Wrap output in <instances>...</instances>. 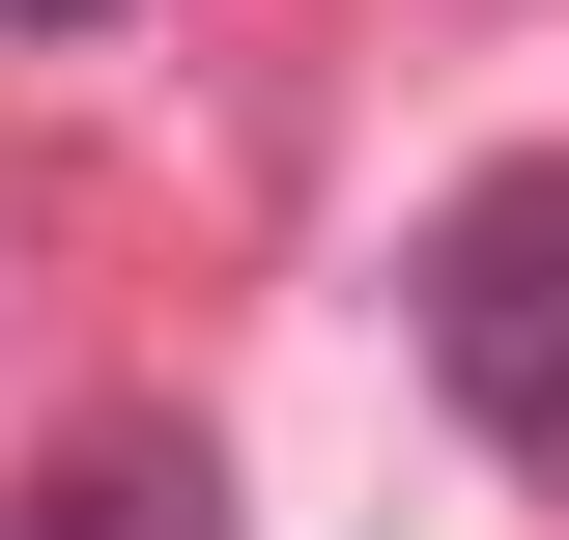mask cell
Masks as SVG:
<instances>
[{
  "instance_id": "1",
  "label": "cell",
  "mask_w": 569,
  "mask_h": 540,
  "mask_svg": "<svg viewBox=\"0 0 569 540\" xmlns=\"http://www.w3.org/2000/svg\"><path fill=\"white\" fill-rule=\"evenodd\" d=\"M399 370L485 427L512 483H569V142H485L399 228Z\"/></svg>"
},
{
  "instance_id": "2",
  "label": "cell",
  "mask_w": 569,
  "mask_h": 540,
  "mask_svg": "<svg viewBox=\"0 0 569 540\" xmlns=\"http://www.w3.org/2000/svg\"><path fill=\"white\" fill-rule=\"evenodd\" d=\"M0 540H228V456L171 399H114V427H58V456L0 483Z\"/></svg>"
},
{
  "instance_id": "3",
  "label": "cell",
  "mask_w": 569,
  "mask_h": 540,
  "mask_svg": "<svg viewBox=\"0 0 569 540\" xmlns=\"http://www.w3.org/2000/svg\"><path fill=\"white\" fill-rule=\"evenodd\" d=\"M0 29H29V58H58V29H114V0H0Z\"/></svg>"
}]
</instances>
